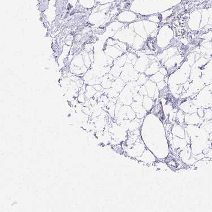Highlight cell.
I'll use <instances>...</instances> for the list:
<instances>
[{
	"instance_id": "7",
	"label": "cell",
	"mask_w": 212,
	"mask_h": 212,
	"mask_svg": "<svg viewBox=\"0 0 212 212\" xmlns=\"http://www.w3.org/2000/svg\"><path fill=\"white\" fill-rule=\"evenodd\" d=\"M93 88L96 90V91H100L101 89H102V87L101 86H99V85H96L93 87Z\"/></svg>"
},
{
	"instance_id": "2",
	"label": "cell",
	"mask_w": 212,
	"mask_h": 212,
	"mask_svg": "<svg viewBox=\"0 0 212 212\" xmlns=\"http://www.w3.org/2000/svg\"><path fill=\"white\" fill-rule=\"evenodd\" d=\"M203 128L209 134L212 133V121H204L202 123Z\"/></svg>"
},
{
	"instance_id": "4",
	"label": "cell",
	"mask_w": 212,
	"mask_h": 212,
	"mask_svg": "<svg viewBox=\"0 0 212 212\" xmlns=\"http://www.w3.org/2000/svg\"><path fill=\"white\" fill-rule=\"evenodd\" d=\"M82 112H83V113H84V114L89 116L90 117L92 116V113L91 109H90L89 107H85V106H84V107L82 108Z\"/></svg>"
},
{
	"instance_id": "1",
	"label": "cell",
	"mask_w": 212,
	"mask_h": 212,
	"mask_svg": "<svg viewBox=\"0 0 212 212\" xmlns=\"http://www.w3.org/2000/svg\"><path fill=\"white\" fill-rule=\"evenodd\" d=\"M96 90L92 87L91 86H88L86 87V91L85 92V97L87 98V100H90L96 93Z\"/></svg>"
},
{
	"instance_id": "6",
	"label": "cell",
	"mask_w": 212,
	"mask_h": 212,
	"mask_svg": "<svg viewBox=\"0 0 212 212\" xmlns=\"http://www.w3.org/2000/svg\"><path fill=\"white\" fill-rule=\"evenodd\" d=\"M86 91V87L83 86L81 87V88L80 89V90L79 91V94H84V93H85Z\"/></svg>"
},
{
	"instance_id": "5",
	"label": "cell",
	"mask_w": 212,
	"mask_h": 212,
	"mask_svg": "<svg viewBox=\"0 0 212 212\" xmlns=\"http://www.w3.org/2000/svg\"><path fill=\"white\" fill-rule=\"evenodd\" d=\"M85 95L84 94H79V95L78 97V101L81 104H84L86 101V98Z\"/></svg>"
},
{
	"instance_id": "3",
	"label": "cell",
	"mask_w": 212,
	"mask_h": 212,
	"mask_svg": "<svg viewBox=\"0 0 212 212\" xmlns=\"http://www.w3.org/2000/svg\"><path fill=\"white\" fill-rule=\"evenodd\" d=\"M204 119L206 121H209L212 119V111L211 109H207L204 111Z\"/></svg>"
}]
</instances>
